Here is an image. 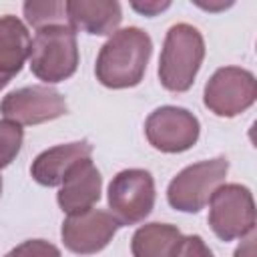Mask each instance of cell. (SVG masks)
I'll use <instances>...</instances> for the list:
<instances>
[{
	"instance_id": "cell-19",
	"label": "cell",
	"mask_w": 257,
	"mask_h": 257,
	"mask_svg": "<svg viewBox=\"0 0 257 257\" xmlns=\"http://www.w3.org/2000/svg\"><path fill=\"white\" fill-rule=\"evenodd\" d=\"M175 257H213V253L199 235H189V237H183Z\"/></svg>"
},
{
	"instance_id": "cell-7",
	"label": "cell",
	"mask_w": 257,
	"mask_h": 257,
	"mask_svg": "<svg viewBox=\"0 0 257 257\" xmlns=\"http://www.w3.org/2000/svg\"><path fill=\"white\" fill-rule=\"evenodd\" d=\"M257 98L255 76L239 66H223L213 72L205 84V106L217 116H237Z\"/></svg>"
},
{
	"instance_id": "cell-11",
	"label": "cell",
	"mask_w": 257,
	"mask_h": 257,
	"mask_svg": "<svg viewBox=\"0 0 257 257\" xmlns=\"http://www.w3.org/2000/svg\"><path fill=\"white\" fill-rule=\"evenodd\" d=\"M102 177L90 159H82L66 173L60 191H58V205L64 213H80L90 209L100 199Z\"/></svg>"
},
{
	"instance_id": "cell-2",
	"label": "cell",
	"mask_w": 257,
	"mask_h": 257,
	"mask_svg": "<svg viewBox=\"0 0 257 257\" xmlns=\"http://www.w3.org/2000/svg\"><path fill=\"white\" fill-rule=\"evenodd\" d=\"M205 58V40L201 32L179 22L169 28L159 58L161 84L171 92H185L193 86L195 76Z\"/></svg>"
},
{
	"instance_id": "cell-10",
	"label": "cell",
	"mask_w": 257,
	"mask_h": 257,
	"mask_svg": "<svg viewBox=\"0 0 257 257\" xmlns=\"http://www.w3.org/2000/svg\"><path fill=\"white\" fill-rule=\"evenodd\" d=\"M118 221L102 209H86L72 213L62 223V241L64 247L78 255H92L102 251L118 229Z\"/></svg>"
},
{
	"instance_id": "cell-14",
	"label": "cell",
	"mask_w": 257,
	"mask_h": 257,
	"mask_svg": "<svg viewBox=\"0 0 257 257\" xmlns=\"http://www.w3.org/2000/svg\"><path fill=\"white\" fill-rule=\"evenodd\" d=\"M30 54V34L16 16H0V88L20 70Z\"/></svg>"
},
{
	"instance_id": "cell-16",
	"label": "cell",
	"mask_w": 257,
	"mask_h": 257,
	"mask_svg": "<svg viewBox=\"0 0 257 257\" xmlns=\"http://www.w3.org/2000/svg\"><path fill=\"white\" fill-rule=\"evenodd\" d=\"M24 16L30 26L36 30L54 26V24H66V2L48 0V2H24Z\"/></svg>"
},
{
	"instance_id": "cell-18",
	"label": "cell",
	"mask_w": 257,
	"mask_h": 257,
	"mask_svg": "<svg viewBox=\"0 0 257 257\" xmlns=\"http://www.w3.org/2000/svg\"><path fill=\"white\" fill-rule=\"evenodd\" d=\"M4 257H62L60 249L44 239H30L8 251Z\"/></svg>"
},
{
	"instance_id": "cell-12",
	"label": "cell",
	"mask_w": 257,
	"mask_h": 257,
	"mask_svg": "<svg viewBox=\"0 0 257 257\" xmlns=\"http://www.w3.org/2000/svg\"><path fill=\"white\" fill-rule=\"evenodd\" d=\"M66 20L72 30L112 36L122 20V10L116 0H68Z\"/></svg>"
},
{
	"instance_id": "cell-21",
	"label": "cell",
	"mask_w": 257,
	"mask_h": 257,
	"mask_svg": "<svg viewBox=\"0 0 257 257\" xmlns=\"http://www.w3.org/2000/svg\"><path fill=\"white\" fill-rule=\"evenodd\" d=\"M235 257H255V233L251 231L249 237L235 249Z\"/></svg>"
},
{
	"instance_id": "cell-13",
	"label": "cell",
	"mask_w": 257,
	"mask_h": 257,
	"mask_svg": "<svg viewBox=\"0 0 257 257\" xmlns=\"http://www.w3.org/2000/svg\"><path fill=\"white\" fill-rule=\"evenodd\" d=\"M90 153L92 145L88 141H74L46 149L32 161V179L44 187H58L62 185L72 165H76L82 159H90Z\"/></svg>"
},
{
	"instance_id": "cell-15",
	"label": "cell",
	"mask_w": 257,
	"mask_h": 257,
	"mask_svg": "<svg viewBox=\"0 0 257 257\" xmlns=\"http://www.w3.org/2000/svg\"><path fill=\"white\" fill-rule=\"evenodd\" d=\"M183 241V233L175 225L149 223L135 231L131 241L133 257H175Z\"/></svg>"
},
{
	"instance_id": "cell-4",
	"label": "cell",
	"mask_w": 257,
	"mask_h": 257,
	"mask_svg": "<svg viewBox=\"0 0 257 257\" xmlns=\"http://www.w3.org/2000/svg\"><path fill=\"white\" fill-rule=\"evenodd\" d=\"M229 171L225 157L201 161L185 167L167 189L169 205L183 213H199L211 199V195L223 185Z\"/></svg>"
},
{
	"instance_id": "cell-20",
	"label": "cell",
	"mask_w": 257,
	"mask_h": 257,
	"mask_svg": "<svg viewBox=\"0 0 257 257\" xmlns=\"http://www.w3.org/2000/svg\"><path fill=\"white\" fill-rule=\"evenodd\" d=\"M169 6H171V2H145V4L133 2V8L139 10V12H143L145 16H155L157 12H161V10L169 8Z\"/></svg>"
},
{
	"instance_id": "cell-22",
	"label": "cell",
	"mask_w": 257,
	"mask_h": 257,
	"mask_svg": "<svg viewBox=\"0 0 257 257\" xmlns=\"http://www.w3.org/2000/svg\"><path fill=\"white\" fill-rule=\"evenodd\" d=\"M0 193H2V177H0Z\"/></svg>"
},
{
	"instance_id": "cell-3",
	"label": "cell",
	"mask_w": 257,
	"mask_h": 257,
	"mask_svg": "<svg viewBox=\"0 0 257 257\" xmlns=\"http://www.w3.org/2000/svg\"><path fill=\"white\" fill-rule=\"evenodd\" d=\"M30 70L44 82H62L76 72V32L68 24H54L36 30L30 40Z\"/></svg>"
},
{
	"instance_id": "cell-1",
	"label": "cell",
	"mask_w": 257,
	"mask_h": 257,
	"mask_svg": "<svg viewBox=\"0 0 257 257\" xmlns=\"http://www.w3.org/2000/svg\"><path fill=\"white\" fill-rule=\"evenodd\" d=\"M151 52L153 40L145 30L137 26L116 30L96 56L94 72L98 82L108 88L137 86L145 76Z\"/></svg>"
},
{
	"instance_id": "cell-8",
	"label": "cell",
	"mask_w": 257,
	"mask_h": 257,
	"mask_svg": "<svg viewBox=\"0 0 257 257\" xmlns=\"http://www.w3.org/2000/svg\"><path fill=\"white\" fill-rule=\"evenodd\" d=\"M0 112L4 118L16 124H40L54 120L68 112L64 96L44 84L22 86L8 92L0 102Z\"/></svg>"
},
{
	"instance_id": "cell-9",
	"label": "cell",
	"mask_w": 257,
	"mask_h": 257,
	"mask_svg": "<svg viewBox=\"0 0 257 257\" xmlns=\"http://www.w3.org/2000/svg\"><path fill=\"white\" fill-rule=\"evenodd\" d=\"M199 120L193 112L181 106H159L145 122L149 143L163 153L189 151L199 139Z\"/></svg>"
},
{
	"instance_id": "cell-6",
	"label": "cell",
	"mask_w": 257,
	"mask_h": 257,
	"mask_svg": "<svg viewBox=\"0 0 257 257\" xmlns=\"http://www.w3.org/2000/svg\"><path fill=\"white\" fill-rule=\"evenodd\" d=\"M155 205V181L145 169H124L116 173L108 185L110 215L118 225H137Z\"/></svg>"
},
{
	"instance_id": "cell-5",
	"label": "cell",
	"mask_w": 257,
	"mask_h": 257,
	"mask_svg": "<svg viewBox=\"0 0 257 257\" xmlns=\"http://www.w3.org/2000/svg\"><path fill=\"white\" fill-rule=\"evenodd\" d=\"M209 225L221 241H233L255 229V203L247 187L221 185L209 199Z\"/></svg>"
},
{
	"instance_id": "cell-17",
	"label": "cell",
	"mask_w": 257,
	"mask_h": 257,
	"mask_svg": "<svg viewBox=\"0 0 257 257\" xmlns=\"http://www.w3.org/2000/svg\"><path fill=\"white\" fill-rule=\"evenodd\" d=\"M22 139H24V133L20 124L8 118L0 120V169L8 167L18 157Z\"/></svg>"
}]
</instances>
